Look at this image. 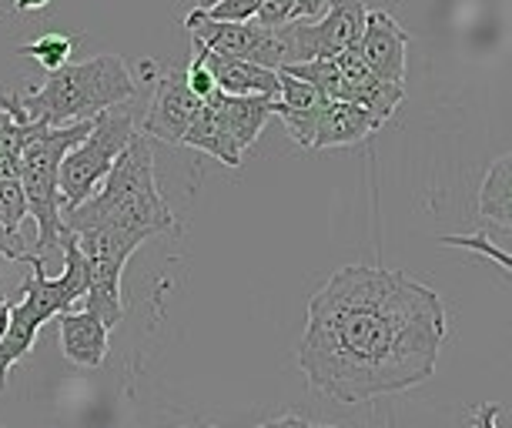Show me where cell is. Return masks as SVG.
<instances>
[{"label":"cell","mask_w":512,"mask_h":428,"mask_svg":"<svg viewBox=\"0 0 512 428\" xmlns=\"http://www.w3.org/2000/svg\"><path fill=\"white\" fill-rule=\"evenodd\" d=\"M439 291L379 265L338 268L308 301L298 368L345 405L399 395L436 375L446 342Z\"/></svg>","instance_id":"cell-1"},{"label":"cell","mask_w":512,"mask_h":428,"mask_svg":"<svg viewBox=\"0 0 512 428\" xmlns=\"http://www.w3.org/2000/svg\"><path fill=\"white\" fill-rule=\"evenodd\" d=\"M61 221L71 235L84 228H118L144 241L175 228V211L168 208L154 181L151 141L144 134H134L111 171L104 174V184H98L84 204L64 211Z\"/></svg>","instance_id":"cell-2"},{"label":"cell","mask_w":512,"mask_h":428,"mask_svg":"<svg viewBox=\"0 0 512 428\" xmlns=\"http://www.w3.org/2000/svg\"><path fill=\"white\" fill-rule=\"evenodd\" d=\"M138 94V84L118 54H101L91 61H71L61 71L47 74V81L34 91L17 94L24 114L47 128L94 121L101 111L128 104Z\"/></svg>","instance_id":"cell-3"},{"label":"cell","mask_w":512,"mask_h":428,"mask_svg":"<svg viewBox=\"0 0 512 428\" xmlns=\"http://www.w3.org/2000/svg\"><path fill=\"white\" fill-rule=\"evenodd\" d=\"M61 255L64 268L61 275H47L44 258L27 255L24 261L31 265V275L21 285V301L11 305V318H7V332L0 338V388H7V375L21 358L31 355V348L37 342L41 325H47L51 318L64 315L74 308V301L84 298L88 291V268H84V255L77 251L74 235L67 231V238L61 241Z\"/></svg>","instance_id":"cell-4"},{"label":"cell","mask_w":512,"mask_h":428,"mask_svg":"<svg viewBox=\"0 0 512 428\" xmlns=\"http://www.w3.org/2000/svg\"><path fill=\"white\" fill-rule=\"evenodd\" d=\"M94 121L64 124V128H47L41 124L31 141L21 151V188L27 198V214L37 225V258L61 251L67 228L61 221V188H57V171H61L64 154L77 148L91 134Z\"/></svg>","instance_id":"cell-5"},{"label":"cell","mask_w":512,"mask_h":428,"mask_svg":"<svg viewBox=\"0 0 512 428\" xmlns=\"http://www.w3.org/2000/svg\"><path fill=\"white\" fill-rule=\"evenodd\" d=\"M134 138V118L128 104L101 111L91 124V134L77 148L64 154L61 171H57V188H61V214L84 204L94 194V188L104 181L118 154L128 148Z\"/></svg>","instance_id":"cell-6"},{"label":"cell","mask_w":512,"mask_h":428,"mask_svg":"<svg viewBox=\"0 0 512 428\" xmlns=\"http://www.w3.org/2000/svg\"><path fill=\"white\" fill-rule=\"evenodd\" d=\"M77 251L84 255L88 268V291H84V311L101 318L104 328L121 325L124 298H121V275L128 258L144 245V238L128 235L118 228H84L74 231Z\"/></svg>","instance_id":"cell-7"},{"label":"cell","mask_w":512,"mask_h":428,"mask_svg":"<svg viewBox=\"0 0 512 428\" xmlns=\"http://www.w3.org/2000/svg\"><path fill=\"white\" fill-rule=\"evenodd\" d=\"M365 14L369 7L362 0H332L318 21H295L282 27L288 47V67L305 61H322L342 51H352L362 41Z\"/></svg>","instance_id":"cell-8"},{"label":"cell","mask_w":512,"mask_h":428,"mask_svg":"<svg viewBox=\"0 0 512 428\" xmlns=\"http://www.w3.org/2000/svg\"><path fill=\"white\" fill-rule=\"evenodd\" d=\"M185 27L191 31V41L205 44L215 54L251 61L258 67H268V71H285L288 67V47L282 27H258L255 21L245 24L211 21V17H205V11H191L185 17Z\"/></svg>","instance_id":"cell-9"},{"label":"cell","mask_w":512,"mask_h":428,"mask_svg":"<svg viewBox=\"0 0 512 428\" xmlns=\"http://www.w3.org/2000/svg\"><path fill=\"white\" fill-rule=\"evenodd\" d=\"M201 107V97L191 94L185 71H164L154 81L151 107L144 118V138H158L164 144H181Z\"/></svg>","instance_id":"cell-10"},{"label":"cell","mask_w":512,"mask_h":428,"mask_svg":"<svg viewBox=\"0 0 512 428\" xmlns=\"http://www.w3.org/2000/svg\"><path fill=\"white\" fill-rule=\"evenodd\" d=\"M405 51H409V34L402 31V24L395 21L392 14H385V11L365 14L359 54L379 81H389V84L405 81Z\"/></svg>","instance_id":"cell-11"},{"label":"cell","mask_w":512,"mask_h":428,"mask_svg":"<svg viewBox=\"0 0 512 428\" xmlns=\"http://www.w3.org/2000/svg\"><path fill=\"white\" fill-rule=\"evenodd\" d=\"M325 101L328 97L318 94L312 84L278 71V91L272 97V114H278V118L285 121V128L295 138V144L312 148L315 124H318V114H322Z\"/></svg>","instance_id":"cell-12"},{"label":"cell","mask_w":512,"mask_h":428,"mask_svg":"<svg viewBox=\"0 0 512 428\" xmlns=\"http://www.w3.org/2000/svg\"><path fill=\"white\" fill-rule=\"evenodd\" d=\"M191 44H195L201 61L208 64L211 77H215V91H221L225 97H275L278 71H268V67H258L251 61H238V57L215 54L198 41Z\"/></svg>","instance_id":"cell-13"},{"label":"cell","mask_w":512,"mask_h":428,"mask_svg":"<svg viewBox=\"0 0 512 428\" xmlns=\"http://www.w3.org/2000/svg\"><path fill=\"white\" fill-rule=\"evenodd\" d=\"M382 128V121H375L365 107L349 104V101H325L322 114H318L315 124V138L312 148H345V144H359L369 134Z\"/></svg>","instance_id":"cell-14"},{"label":"cell","mask_w":512,"mask_h":428,"mask_svg":"<svg viewBox=\"0 0 512 428\" xmlns=\"http://www.w3.org/2000/svg\"><path fill=\"white\" fill-rule=\"evenodd\" d=\"M57 328H61V348L67 362L81 368L104 365L111 328H104L98 315H91V311H64V315H57Z\"/></svg>","instance_id":"cell-15"},{"label":"cell","mask_w":512,"mask_h":428,"mask_svg":"<svg viewBox=\"0 0 512 428\" xmlns=\"http://www.w3.org/2000/svg\"><path fill=\"white\" fill-rule=\"evenodd\" d=\"M181 144H188V148H195V151H205L208 158H218L225 168H238L241 164V154L235 151V144H231L228 131H225V121H221V94L218 91L201 101L195 121H191V128L185 131Z\"/></svg>","instance_id":"cell-16"},{"label":"cell","mask_w":512,"mask_h":428,"mask_svg":"<svg viewBox=\"0 0 512 428\" xmlns=\"http://www.w3.org/2000/svg\"><path fill=\"white\" fill-rule=\"evenodd\" d=\"M221 94V91H218ZM272 97H225L221 94V121L238 154L262 138V128L272 121Z\"/></svg>","instance_id":"cell-17"},{"label":"cell","mask_w":512,"mask_h":428,"mask_svg":"<svg viewBox=\"0 0 512 428\" xmlns=\"http://www.w3.org/2000/svg\"><path fill=\"white\" fill-rule=\"evenodd\" d=\"M479 218H486L496 228H502V235L512 231V158L509 154H502L499 161H492L486 181H482Z\"/></svg>","instance_id":"cell-18"},{"label":"cell","mask_w":512,"mask_h":428,"mask_svg":"<svg viewBox=\"0 0 512 428\" xmlns=\"http://www.w3.org/2000/svg\"><path fill=\"white\" fill-rule=\"evenodd\" d=\"M77 44H81V37H71V34H44L37 37V41L24 44L21 54L24 57H34L37 64L47 67V74L61 71L64 64H71V54L77 51Z\"/></svg>","instance_id":"cell-19"},{"label":"cell","mask_w":512,"mask_h":428,"mask_svg":"<svg viewBox=\"0 0 512 428\" xmlns=\"http://www.w3.org/2000/svg\"><path fill=\"white\" fill-rule=\"evenodd\" d=\"M27 218V198L21 181H0V225L7 231H21Z\"/></svg>","instance_id":"cell-20"},{"label":"cell","mask_w":512,"mask_h":428,"mask_svg":"<svg viewBox=\"0 0 512 428\" xmlns=\"http://www.w3.org/2000/svg\"><path fill=\"white\" fill-rule=\"evenodd\" d=\"M251 21L258 27H285L302 21V11H298V0H258V11Z\"/></svg>","instance_id":"cell-21"},{"label":"cell","mask_w":512,"mask_h":428,"mask_svg":"<svg viewBox=\"0 0 512 428\" xmlns=\"http://www.w3.org/2000/svg\"><path fill=\"white\" fill-rule=\"evenodd\" d=\"M442 245H452V248H472V251H482V255H489L496 265L502 268H512V258H509V251L506 248H496L486 235H446L442 238Z\"/></svg>","instance_id":"cell-22"},{"label":"cell","mask_w":512,"mask_h":428,"mask_svg":"<svg viewBox=\"0 0 512 428\" xmlns=\"http://www.w3.org/2000/svg\"><path fill=\"white\" fill-rule=\"evenodd\" d=\"M258 11V0H221V4L208 7L205 17L211 21H228V24H245Z\"/></svg>","instance_id":"cell-23"},{"label":"cell","mask_w":512,"mask_h":428,"mask_svg":"<svg viewBox=\"0 0 512 428\" xmlns=\"http://www.w3.org/2000/svg\"><path fill=\"white\" fill-rule=\"evenodd\" d=\"M185 81H188V87H191V94L201 97V101L215 94V77H211L208 64L201 61V54H198V51H195V57H191V64L185 67Z\"/></svg>","instance_id":"cell-24"},{"label":"cell","mask_w":512,"mask_h":428,"mask_svg":"<svg viewBox=\"0 0 512 428\" xmlns=\"http://www.w3.org/2000/svg\"><path fill=\"white\" fill-rule=\"evenodd\" d=\"M0 255H4L7 261H24L27 255H31L21 231H7L4 225H0Z\"/></svg>","instance_id":"cell-25"},{"label":"cell","mask_w":512,"mask_h":428,"mask_svg":"<svg viewBox=\"0 0 512 428\" xmlns=\"http://www.w3.org/2000/svg\"><path fill=\"white\" fill-rule=\"evenodd\" d=\"M255 428H335V425H312V422H305V418H298V415H282V418H272V422H262Z\"/></svg>","instance_id":"cell-26"},{"label":"cell","mask_w":512,"mask_h":428,"mask_svg":"<svg viewBox=\"0 0 512 428\" xmlns=\"http://www.w3.org/2000/svg\"><path fill=\"white\" fill-rule=\"evenodd\" d=\"M496 415H499V405L496 402H486L476 408V415H472V425L476 428H499L496 425Z\"/></svg>","instance_id":"cell-27"},{"label":"cell","mask_w":512,"mask_h":428,"mask_svg":"<svg viewBox=\"0 0 512 428\" xmlns=\"http://www.w3.org/2000/svg\"><path fill=\"white\" fill-rule=\"evenodd\" d=\"M332 0H298V11H302V21H318Z\"/></svg>","instance_id":"cell-28"},{"label":"cell","mask_w":512,"mask_h":428,"mask_svg":"<svg viewBox=\"0 0 512 428\" xmlns=\"http://www.w3.org/2000/svg\"><path fill=\"white\" fill-rule=\"evenodd\" d=\"M47 4H51V0H14L17 14H27V11H44Z\"/></svg>","instance_id":"cell-29"},{"label":"cell","mask_w":512,"mask_h":428,"mask_svg":"<svg viewBox=\"0 0 512 428\" xmlns=\"http://www.w3.org/2000/svg\"><path fill=\"white\" fill-rule=\"evenodd\" d=\"M7 318H11V301L0 295V338H4V332H7Z\"/></svg>","instance_id":"cell-30"},{"label":"cell","mask_w":512,"mask_h":428,"mask_svg":"<svg viewBox=\"0 0 512 428\" xmlns=\"http://www.w3.org/2000/svg\"><path fill=\"white\" fill-rule=\"evenodd\" d=\"M221 4V0H195V11H208V7Z\"/></svg>","instance_id":"cell-31"},{"label":"cell","mask_w":512,"mask_h":428,"mask_svg":"<svg viewBox=\"0 0 512 428\" xmlns=\"http://www.w3.org/2000/svg\"><path fill=\"white\" fill-rule=\"evenodd\" d=\"M0 428H4V425H0Z\"/></svg>","instance_id":"cell-32"}]
</instances>
